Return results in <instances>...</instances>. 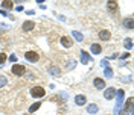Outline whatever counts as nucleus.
I'll return each mask as SVG.
<instances>
[{"mask_svg":"<svg viewBox=\"0 0 134 115\" xmlns=\"http://www.w3.org/2000/svg\"><path fill=\"white\" fill-rule=\"evenodd\" d=\"M99 39H102V41H110L111 39V33L108 32V30H99Z\"/></svg>","mask_w":134,"mask_h":115,"instance_id":"7","label":"nucleus"},{"mask_svg":"<svg viewBox=\"0 0 134 115\" xmlns=\"http://www.w3.org/2000/svg\"><path fill=\"white\" fill-rule=\"evenodd\" d=\"M123 26H125L127 29H133V27H134V21H133V18H131V17L125 18V20H123Z\"/></svg>","mask_w":134,"mask_h":115,"instance_id":"16","label":"nucleus"},{"mask_svg":"<svg viewBox=\"0 0 134 115\" xmlns=\"http://www.w3.org/2000/svg\"><path fill=\"white\" fill-rule=\"evenodd\" d=\"M125 49H127V50H131V49H133V41H131V38L125 39Z\"/></svg>","mask_w":134,"mask_h":115,"instance_id":"22","label":"nucleus"},{"mask_svg":"<svg viewBox=\"0 0 134 115\" xmlns=\"http://www.w3.org/2000/svg\"><path fill=\"white\" fill-rule=\"evenodd\" d=\"M0 15H3V17H6V15H8V14H6V12H5V11H3V9H0Z\"/></svg>","mask_w":134,"mask_h":115,"instance_id":"29","label":"nucleus"},{"mask_svg":"<svg viewBox=\"0 0 134 115\" xmlns=\"http://www.w3.org/2000/svg\"><path fill=\"white\" fill-rule=\"evenodd\" d=\"M6 83H8L6 77H5V76H0V88H3V86H5Z\"/></svg>","mask_w":134,"mask_h":115,"instance_id":"23","label":"nucleus"},{"mask_svg":"<svg viewBox=\"0 0 134 115\" xmlns=\"http://www.w3.org/2000/svg\"><path fill=\"white\" fill-rule=\"evenodd\" d=\"M40 106H41V103H40V101H37V103H34L32 106L29 108V112L32 114V112H35V111H38V109H40Z\"/></svg>","mask_w":134,"mask_h":115,"instance_id":"21","label":"nucleus"},{"mask_svg":"<svg viewBox=\"0 0 134 115\" xmlns=\"http://www.w3.org/2000/svg\"><path fill=\"white\" fill-rule=\"evenodd\" d=\"M9 61H11V62H17V56L15 55H11V56H9Z\"/></svg>","mask_w":134,"mask_h":115,"instance_id":"25","label":"nucleus"},{"mask_svg":"<svg viewBox=\"0 0 134 115\" xmlns=\"http://www.w3.org/2000/svg\"><path fill=\"white\" fill-rule=\"evenodd\" d=\"M24 58H26L28 61H31V62H37V61L40 59V56H38V51H34V50H29V51H26V53H24Z\"/></svg>","mask_w":134,"mask_h":115,"instance_id":"4","label":"nucleus"},{"mask_svg":"<svg viewBox=\"0 0 134 115\" xmlns=\"http://www.w3.org/2000/svg\"><path fill=\"white\" fill-rule=\"evenodd\" d=\"M100 65L104 67V68H107V67H108V61H107V59H104V61L100 62Z\"/></svg>","mask_w":134,"mask_h":115,"instance_id":"26","label":"nucleus"},{"mask_svg":"<svg viewBox=\"0 0 134 115\" xmlns=\"http://www.w3.org/2000/svg\"><path fill=\"white\" fill-rule=\"evenodd\" d=\"M107 8H108V11H111V12L117 11V2H107Z\"/></svg>","mask_w":134,"mask_h":115,"instance_id":"19","label":"nucleus"},{"mask_svg":"<svg viewBox=\"0 0 134 115\" xmlns=\"http://www.w3.org/2000/svg\"><path fill=\"white\" fill-rule=\"evenodd\" d=\"M93 85H95L98 89H104V88H105V82H104L102 79H99V77H96V79L93 80Z\"/></svg>","mask_w":134,"mask_h":115,"instance_id":"14","label":"nucleus"},{"mask_svg":"<svg viewBox=\"0 0 134 115\" xmlns=\"http://www.w3.org/2000/svg\"><path fill=\"white\" fill-rule=\"evenodd\" d=\"M75 103H76L78 106H84V104L87 103L85 96H81V94H79V96H76V97H75Z\"/></svg>","mask_w":134,"mask_h":115,"instance_id":"10","label":"nucleus"},{"mask_svg":"<svg viewBox=\"0 0 134 115\" xmlns=\"http://www.w3.org/2000/svg\"><path fill=\"white\" fill-rule=\"evenodd\" d=\"M2 8H5V9H12V8H14V2L5 0V2H2ZM2 8H0V9H2Z\"/></svg>","mask_w":134,"mask_h":115,"instance_id":"18","label":"nucleus"},{"mask_svg":"<svg viewBox=\"0 0 134 115\" xmlns=\"http://www.w3.org/2000/svg\"><path fill=\"white\" fill-rule=\"evenodd\" d=\"M49 74L50 76H53V77H60V76H61V70H60V67L50 65L49 67Z\"/></svg>","mask_w":134,"mask_h":115,"instance_id":"6","label":"nucleus"},{"mask_svg":"<svg viewBox=\"0 0 134 115\" xmlns=\"http://www.w3.org/2000/svg\"><path fill=\"white\" fill-rule=\"evenodd\" d=\"M5 61H6V55H5L3 51H0V65H3Z\"/></svg>","mask_w":134,"mask_h":115,"instance_id":"24","label":"nucleus"},{"mask_svg":"<svg viewBox=\"0 0 134 115\" xmlns=\"http://www.w3.org/2000/svg\"><path fill=\"white\" fill-rule=\"evenodd\" d=\"M72 36H73L75 41H78V43H82L84 41V35L81 32H78V30H73V32H72Z\"/></svg>","mask_w":134,"mask_h":115,"instance_id":"15","label":"nucleus"},{"mask_svg":"<svg viewBox=\"0 0 134 115\" xmlns=\"http://www.w3.org/2000/svg\"><path fill=\"white\" fill-rule=\"evenodd\" d=\"M104 97L107 100H113L116 97V88H113V86H111V88H107L105 92H104Z\"/></svg>","mask_w":134,"mask_h":115,"instance_id":"5","label":"nucleus"},{"mask_svg":"<svg viewBox=\"0 0 134 115\" xmlns=\"http://www.w3.org/2000/svg\"><path fill=\"white\" fill-rule=\"evenodd\" d=\"M61 44H63V47H67V49H69V47H72L73 41H72L69 36H63V38H61Z\"/></svg>","mask_w":134,"mask_h":115,"instance_id":"13","label":"nucleus"},{"mask_svg":"<svg viewBox=\"0 0 134 115\" xmlns=\"http://www.w3.org/2000/svg\"><path fill=\"white\" fill-rule=\"evenodd\" d=\"M11 71H12L14 76H23L26 73V67L21 65V64H14L12 68H11Z\"/></svg>","mask_w":134,"mask_h":115,"instance_id":"2","label":"nucleus"},{"mask_svg":"<svg viewBox=\"0 0 134 115\" xmlns=\"http://www.w3.org/2000/svg\"><path fill=\"white\" fill-rule=\"evenodd\" d=\"M96 112H99V108H98V104H95V103H91V104H88L87 106V114H96Z\"/></svg>","mask_w":134,"mask_h":115,"instance_id":"9","label":"nucleus"},{"mask_svg":"<svg viewBox=\"0 0 134 115\" xmlns=\"http://www.w3.org/2000/svg\"><path fill=\"white\" fill-rule=\"evenodd\" d=\"M113 74H114V73H113V70H111L110 67L104 68V76H105V77H113Z\"/></svg>","mask_w":134,"mask_h":115,"instance_id":"20","label":"nucleus"},{"mask_svg":"<svg viewBox=\"0 0 134 115\" xmlns=\"http://www.w3.org/2000/svg\"><path fill=\"white\" fill-rule=\"evenodd\" d=\"M127 58H130V53H123V55L120 56V59H127Z\"/></svg>","mask_w":134,"mask_h":115,"instance_id":"28","label":"nucleus"},{"mask_svg":"<svg viewBox=\"0 0 134 115\" xmlns=\"http://www.w3.org/2000/svg\"><path fill=\"white\" fill-rule=\"evenodd\" d=\"M90 61H91L90 55H88L85 50H81V62H82V64H87V62H90Z\"/></svg>","mask_w":134,"mask_h":115,"instance_id":"11","label":"nucleus"},{"mask_svg":"<svg viewBox=\"0 0 134 115\" xmlns=\"http://www.w3.org/2000/svg\"><path fill=\"white\" fill-rule=\"evenodd\" d=\"M131 106H133V99H128L127 100V103H125V106H123V114L122 115H127V114H130V109H131Z\"/></svg>","mask_w":134,"mask_h":115,"instance_id":"8","label":"nucleus"},{"mask_svg":"<svg viewBox=\"0 0 134 115\" xmlns=\"http://www.w3.org/2000/svg\"><path fill=\"white\" fill-rule=\"evenodd\" d=\"M31 96L34 99H41V97L46 96V91L41 86H34V88H31Z\"/></svg>","mask_w":134,"mask_h":115,"instance_id":"1","label":"nucleus"},{"mask_svg":"<svg viewBox=\"0 0 134 115\" xmlns=\"http://www.w3.org/2000/svg\"><path fill=\"white\" fill-rule=\"evenodd\" d=\"M90 51H91L93 55H99L100 51H102V47H100L99 44H96V43H95V44H91V46H90Z\"/></svg>","mask_w":134,"mask_h":115,"instance_id":"12","label":"nucleus"},{"mask_svg":"<svg viewBox=\"0 0 134 115\" xmlns=\"http://www.w3.org/2000/svg\"><path fill=\"white\" fill-rule=\"evenodd\" d=\"M120 80H122V82H125V83H128V82H131V77H122Z\"/></svg>","mask_w":134,"mask_h":115,"instance_id":"27","label":"nucleus"},{"mask_svg":"<svg viewBox=\"0 0 134 115\" xmlns=\"http://www.w3.org/2000/svg\"><path fill=\"white\" fill-rule=\"evenodd\" d=\"M35 27V23L34 21H24L23 23V30H32Z\"/></svg>","mask_w":134,"mask_h":115,"instance_id":"17","label":"nucleus"},{"mask_svg":"<svg viewBox=\"0 0 134 115\" xmlns=\"http://www.w3.org/2000/svg\"><path fill=\"white\" fill-rule=\"evenodd\" d=\"M116 96H117V104H116V109H114V112L119 114V108L122 106V103H123V97H125V92H123V89H119L116 91Z\"/></svg>","mask_w":134,"mask_h":115,"instance_id":"3","label":"nucleus"}]
</instances>
